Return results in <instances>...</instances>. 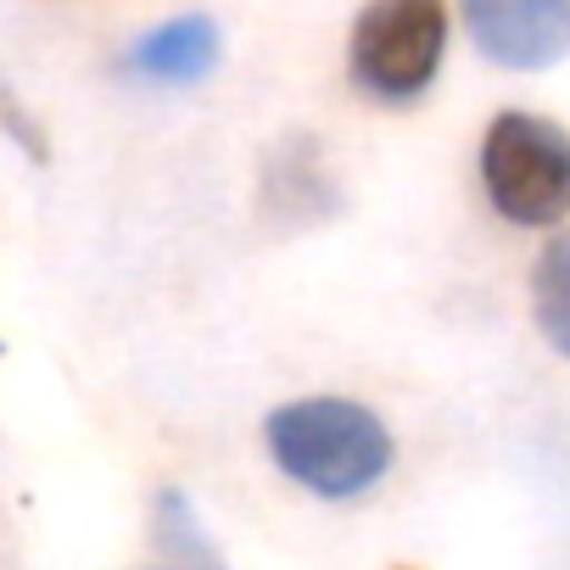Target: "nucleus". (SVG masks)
<instances>
[{
  "instance_id": "obj_5",
  "label": "nucleus",
  "mask_w": 570,
  "mask_h": 570,
  "mask_svg": "<svg viewBox=\"0 0 570 570\" xmlns=\"http://www.w3.org/2000/svg\"><path fill=\"white\" fill-rule=\"evenodd\" d=\"M218 57H224V35L207 12H179L129 46V68L157 85H196L218 68Z\"/></svg>"
},
{
  "instance_id": "obj_4",
  "label": "nucleus",
  "mask_w": 570,
  "mask_h": 570,
  "mask_svg": "<svg viewBox=\"0 0 570 570\" xmlns=\"http://www.w3.org/2000/svg\"><path fill=\"white\" fill-rule=\"evenodd\" d=\"M464 29L487 62L537 73L570 57V0H470Z\"/></svg>"
},
{
  "instance_id": "obj_7",
  "label": "nucleus",
  "mask_w": 570,
  "mask_h": 570,
  "mask_svg": "<svg viewBox=\"0 0 570 570\" xmlns=\"http://www.w3.org/2000/svg\"><path fill=\"white\" fill-rule=\"evenodd\" d=\"M157 542H163V564H151V570H224L179 492H163V503H157Z\"/></svg>"
},
{
  "instance_id": "obj_1",
  "label": "nucleus",
  "mask_w": 570,
  "mask_h": 570,
  "mask_svg": "<svg viewBox=\"0 0 570 570\" xmlns=\"http://www.w3.org/2000/svg\"><path fill=\"white\" fill-rule=\"evenodd\" d=\"M268 459L314 498H358L392 470V431L370 403L353 397H297L263 420Z\"/></svg>"
},
{
  "instance_id": "obj_2",
  "label": "nucleus",
  "mask_w": 570,
  "mask_h": 570,
  "mask_svg": "<svg viewBox=\"0 0 570 570\" xmlns=\"http://www.w3.org/2000/svg\"><path fill=\"white\" fill-rule=\"evenodd\" d=\"M481 185L520 229L570 218V135L537 112H498L481 135Z\"/></svg>"
},
{
  "instance_id": "obj_3",
  "label": "nucleus",
  "mask_w": 570,
  "mask_h": 570,
  "mask_svg": "<svg viewBox=\"0 0 570 570\" xmlns=\"http://www.w3.org/2000/svg\"><path fill=\"white\" fill-rule=\"evenodd\" d=\"M448 51V12L436 0H381L353 23L347 73L375 101H414Z\"/></svg>"
},
{
  "instance_id": "obj_6",
  "label": "nucleus",
  "mask_w": 570,
  "mask_h": 570,
  "mask_svg": "<svg viewBox=\"0 0 570 570\" xmlns=\"http://www.w3.org/2000/svg\"><path fill=\"white\" fill-rule=\"evenodd\" d=\"M531 314H537L542 342L559 358H570V229H559L537 252V268H531Z\"/></svg>"
}]
</instances>
